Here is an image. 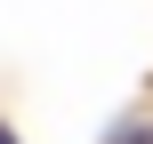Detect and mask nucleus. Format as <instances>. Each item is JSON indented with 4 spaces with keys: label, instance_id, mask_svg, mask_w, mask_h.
Listing matches in <instances>:
<instances>
[{
    "label": "nucleus",
    "instance_id": "nucleus-2",
    "mask_svg": "<svg viewBox=\"0 0 153 144\" xmlns=\"http://www.w3.org/2000/svg\"><path fill=\"white\" fill-rule=\"evenodd\" d=\"M0 144H8V136H0Z\"/></svg>",
    "mask_w": 153,
    "mask_h": 144
},
{
    "label": "nucleus",
    "instance_id": "nucleus-1",
    "mask_svg": "<svg viewBox=\"0 0 153 144\" xmlns=\"http://www.w3.org/2000/svg\"><path fill=\"white\" fill-rule=\"evenodd\" d=\"M121 144H153V128H121Z\"/></svg>",
    "mask_w": 153,
    "mask_h": 144
}]
</instances>
